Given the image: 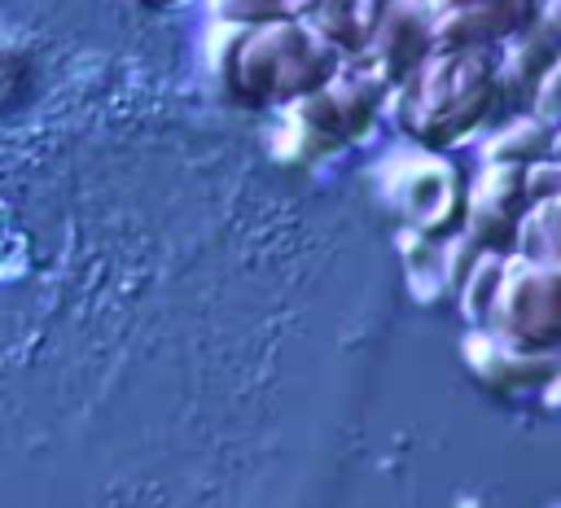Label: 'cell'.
<instances>
[{"label":"cell","mask_w":561,"mask_h":508,"mask_svg":"<svg viewBox=\"0 0 561 508\" xmlns=\"http://www.w3.org/2000/svg\"><path fill=\"white\" fill-rule=\"evenodd\" d=\"M486 324L513 350H543L561 342V267L504 258V285Z\"/></svg>","instance_id":"2"},{"label":"cell","mask_w":561,"mask_h":508,"mask_svg":"<svg viewBox=\"0 0 561 508\" xmlns=\"http://www.w3.org/2000/svg\"><path fill=\"white\" fill-rule=\"evenodd\" d=\"M504 258L508 254H482L473 263V272L465 276V285H460V307H465V315L473 324H486L491 320V307H495L500 285H504Z\"/></svg>","instance_id":"9"},{"label":"cell","mask_w":561,"mask_h":508,"mask_svg":"<svg viewBox=\"0 0 561 508\" xmlns=\"http://www.w3.org/2000/svg\"><path fill=\"white\" fill-rule=\"evenodd\" d=\"M434 48V4L430 0H394L373 31V57L381 83H408Z\"/></svg>","instance_id":"4"},{"label":"cell","mask_w":561,"mask_h":508,"mask_svg":"<svg viewBox=\"0 0 561 508\" xmlns=\"http://www.w3.org/2000/svg\"><path fill=\"white\" fill-rule=\"evenodd\" d=\"M539 26H543L548 35H557V39H561V0H543V13H539Z\"/></svg>","instance_id":"14"},{"label":"cell","mask_w":561,"mask_h":508,"mask_svg":"<svg viewBox=\"0 0 561 508\" xmlns=\"http://www.w3.org/2000/svg\"><path fill=\"white\" fill-rule=\"evenodd\" d=\"M517 223H522V215H508V210L491 206L486 197L469 193L465 232L478 241V250H486V254H508V250H517Z\"/></svg>","instance_id":"7"},{"label":"cell","mask_w":561,"mask_h":508,"mask_svg":"<svg viewBox=\"0 0 561 508\" xmlns=\"http://www.w3.org/2000/svg\"><path fill=\"white\" fill-rule=\"evenodd\" d=\"M543 158H552V131H548V123H539L535 114L508 123L504 131H495V136L486 140V162L535 166V162H543Z\"/></svg>","instance_id":"6"},{"label":"cell","mask_w":561,"mask_h":508,"mask_svg":"<svg viewBox=\"0 0 561 508\" xmlns=\"http://www.w3.org/2000/svg\"><path fill=\"white\" fill-rule=\"evenodd\" d=\"M408 180H399V206L412 215V223L425 232V236H438V232H451L460 219V188H456V171L438 158H412L408 162Z\"/></svg>","instance_id":"5"},{"label":"cell","mask_w":561,"mask_h":508,"mask_svg":"<svg viewBox=\"0 0 561 508\" xmlns=\"http://www.w3.org/2000/svg\"><path fill=\"white\" fill-rule=\"evenodd\" d=\"M530 105H535V118H539V123H561V57H557L552 70L535 83Z\"/></svg>","instance_id":"11"},{"label":"cell","mask_w":561,"mask_h":508,"mask_svg":"<svg viewBox=\"0 0 561 508\" xmlns=\"http://www.w3.org/2000/svg\"><path fill=\"white\" fill-rule=\"evenodd\" d=\"M478 197H486L491 206L508 210V215H526L530 197H526V166H513V162H486L482 180L473 184Z\"/></svg>","instance_id":"10"},{"label":"cell","mask_w":561,"mask_h":508,"mask_svg":"<svg viewBox=\"0 0 561 508\" xmlns=\"http://www.w3.org/2000/svg\"><path fill=\"white\" fill-rule=\"evenodd\" d=\"M561 57V39L548 35L543 26H535L530 35H522L517 44H508V61H504V79H517V88L535 92V83L552 70V61Z\"/></svg>","instance_id":"8"},{"label":"cell","mask_w":561,"mask_h":508,"mask_svg":"<svg viewBox=\"0 0 561 508\" xmlns=\"http://www.w3.org/2000/svg\"><path fill=\"white\" fill-rule=\"evenodd\" d=\"M482 254H486V250H478V241H473L469 232H460V236L447 245V254H443V258H447V285H456V289H460V285H465V276L473 272V263H478Z\"/></svg>","instance_id":"13"},{"label":"cell","mask_w":561,"mask_h":508,"mask_svg":"<svg viewBox=\"0 0 561 508\" xmlns=\"http://www.w3.org/2000/svg\"><path fill=\"white\" fill-rule=\"evenodd\" d=\"M526 197H530V206L561 197V162L557 158H543V162L526 166Z\"/></svg>","instance_id":"12"},{"label":"cell","mask_w":561,"mask_h":508,"mask_svg":"<svg viewBox=\"0 0 561 508\" xmlns=\"http://www.w3.org/2000/svg\"><path fill=\"white\" fill-rule=\"evenodd\" d=\"M237 44L224 57V79L241 83V101H285V96H311L337 74V48L316 35L311 26H263V31H232Z\"/></svg>","instance_id":"1"},{"label":"cell","mask_w":561,"mask_h":508,"mask_svg":"<svg viewBox=\"0 0 561 508\" xmlns=\"http://www.w3.org/2000/svg\"><path fill=\"white\" fill-rule=\"evenodd\" d=\"M377 101H381L377 74H333L324 88H316L294 105L289 123L302 136L307 153H329L342 140H359L373 127Z\"/></svg>","instance_id":"3"}]
</instances>
